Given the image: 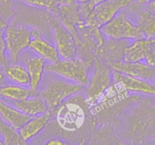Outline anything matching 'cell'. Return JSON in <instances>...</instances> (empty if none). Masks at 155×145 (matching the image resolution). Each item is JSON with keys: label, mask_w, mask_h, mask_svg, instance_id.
<instances>
[{"label": "cell", "mask_w": 155, "mask_h": 145, "mask_svg": "<svg viewBox=\"0 0 155 145\" xmlns=\"http://www.w3.org/2000/svg\"><path fill=\"white\" fill-rule=\"evenodd\" d=\"M105 37L112 40H137L144 38L136 25L128 19L126 10L123 9L112 20L101 26Z\"/></svg>", "instance_id": "6da1fadb"}, {"label": "cell", "mask_w": 155, "mask_h": 145, "mask_svg": "<svg viewBox=\"0 0 155 145\" xmlns=\"http://www.w3.org/2000/svg\"><path fill=\"white\" fill-rule=\"evenodd\" d=\"M45 70L82 86L87 85L89 82L87 67L79 58L59 59L56 62L47 65Z\"/></svg>", "instance_id": "7a4b0ae2"}, {"label": "cell", "mask_w": 155, "mask_h": 145, "mask_svg": "<svg viewBox=\"0 0 155 145\" xmlns=\"http://www.w3.org/2000/svg\"><path fill=\"white\" fill-rule=\"evenodd\" d=\"M33 31L21 25L10 24L6 25L4 31L6 50L13 64H16L18 55L24 49L29 47Z\"/></svg>", "instance_id": "3957f363"}, {"label": "cell", "mask_w": 155, "mask_h": 145, "mask_svg": "<svg viewBox=\"0 0 155 145\" xmlns=\"http://www.w3.org/2000/svg\"><path fill=\"white\" fill-rule=\"evenodd\" d=\"M132 0H104L84 12L91 23L101 27L113 19L121 10L132 3Z\"/></svg>", "instance_id": "277c9868"}, {"label": "cell", "mask_w": 155, "mask_h": 145, "mask_svg": "<svg viewBox=\"0 0 155 145\" xmlns=\"http://www.w3.org/2000/svg\"><path fill=\"white\" fill-rule=\"evenodd\" d=\"M82 88V85L75 83L54 81L49 84L45 90L39 95L44 98L48 106V109L53 112L65 99L79 92Z\"/></svg>", "instance_id": "5b68a950"}, {"label": "cell", "mask_w": 155, "mask_h": 145, "mask_svg": "<svg viewBox=\"0 0 155 145\" xmlns=\"http://www.w3.org/2000/svg\"><path fill=\"white\" fill-rule=\"evenodd\" d=\"M113 81L111 69L102 61L95 63V69L91 78L89 80L87 88V97L89 102L95 101L110 87Z\"/></svg>", "instance_id": "8992f818"}, {"label": "cell", "mask_w": 155, "mask_h": 145, "mask_svg": "<svg viewBox=\"0 0 155 145\" xmlns=\"http://www.w3.org/2000/svg\"><path fill=\"white\" fill-rule=\"evenodd\" d=\"M123 61H143L155 67V38H143L135 40L125 50Z\"/></svg>", "instance_id": "52a82bcc"}, {"label": "cell", "mask_w": 155, "mask_h": 145, "mask_svg": "<svg viewBox=\"0 0 155 145\" xmlns=\"http://www.w3.org/2000/svg\"><path fill=\"white\" fill-rule=\"evenodd\" d=\"M110 68L131 77H136L147 82H153L155 78V67L143 61L138 62H125L119 61L111 63Z\"/></svg>", "instance_id": "ba28073f"}, {"label": "cell", "mask_w": 155, "mask_h": 145, "mask_svg": "<svg viewBox=\"0 0 155 145\" xmlns=\"http://www.w3.org/2000/svg\"><path fill=\"white\" fill-rule=\"evenodd\" d=\"M113 83L117 87L131 92L155 95V88L149 82L113 70Z\"/></svg>", "instance_id": "9c48e42d"}, {"label": "cell", "mask_w": 155, "mask_h": 145, "mask_svg": "<svg viewBox=\"0 0 155 145\" xmlns=\"http://www.w3.org/2000/svg\"><path fill=\"white\" fill-rule=\"evenodd\" d=\"M53 37L56 47L62 59L74 57L76 45L71 34L59 22H53Z\"/></svg>", "instance_id": "30bf717a"}, {"label": "cell", "mask_w": 155, "mask_h": 145, "mask_svg": "<svg viewBox=\"0 0 155 145\" xmlns=\"http://www.w3.org/2000/svg\"><path fill=\"white\" fill-rule=\"evenodd\" d=\"M67 106H58L57 119L64 128L75 129L81 125L84 120V112L83 108L78 107L77 104H68Z\"/></svg>", "instance_id": "8fae6325"}, {"label": "cell", "mask_w": 155, "mask_h": 145, "mask_svg": "<svg viewBox=\"0 0 155 145\" xmlns=\"http://www.w3.org/2000/svg\"><path fill=\"white\" fill-rule=\"evenodd\" d=\"M32 97H29L19 101H12L8 99H3V101L18 109L21 112L31 117H34L48 112V106L44 98L40 95L34 98Z\"/></svg>", "instance_id": "7c38bea8"}, {"label": "cell", "mask_w": 155, "mask_h": 145, "mask_svg": "<svg viewBox=\"0 0 155 145\" xmlns=\"http://www.w3.org/2000/svg\"><path fill=\"white\" fill-rule=\"evenodd\" d=\"M29 47L45 60L55 63L60 59L56 47L46 41L42 38L41 33L37 30H33L32 38Z\"/></svg>", "instance_id": "4fadbf2b"}, {"label": "cell", "mask_w": 155, "mask_h": 145, "mask_svg": "<svg viewBox=\"0 0 155 145\" xmlns=\"http://www.w3.org/2000/svg\"><path fill=\"white\" fill-rule=\"evenodd\" d=\"M0 116L18 131L32 118L5 102L3 100H0Z\"/></svg>", "instance_id": "5bb4252c"}, {"label": "cell", "mask_w": 155, "mask_h": 145, "mask_svg": "<svg viewBox=\"0 0 155 145\" xmlns=\"http://www.w3.org/2000/svg\"><path fill=\"white\" fill-rule=\"evenodd\" d=\"M50 118L51 113L49 112L32 117L18 130L21 137L26 142L32 139L44 129L50 121Z\"/></svg>", "instance_id": "9a60e30c"}, {"label": "cell", "mask_w": 155, "mask_h": 145, "mask_svg": "<svg viewBox=\"0 0 155 145\" xmlns=\"http://www.w3.org/2000/svg\"><path fill=\"white\" fill-rule=\"evenodd\" d=\"M143 6L144 9L136 7L138 20L135 25L144 38H155V13Z\"/></svg>", "instance_id": "2e32d148"}, {"label": "cell", "mask_w": 155, "mask_h": 145, "mask_svg": "<svg viewBox=\"0 0 155 145\" xmlns=\"http://www.w3.org/2000/svg\"><path fill=\"white\" fill-rule=\"evenodd\" d=\"M27 70L30 76V89L36 92L45 70V60L41 57H31L27 61Z\"/></svg>", "instance_id": "e0dca14e"}, {"label": "cell", "mask_w": 155, "mask_h": 145, "mask_svg": "<svg viewBox=\"0 0 155 145\" xmlns=\"http://www.w3.org/2000/svg\"><path fill=\"white\" fill-rule=\"evenodd\" d=\"M36 95V92L31 89L21 87L19 86L8 85L0 87V97L3 99L19 101Z\"/></svg>", "instance_id": "ac0fdd59"}, {"label": "cell", "mask_w": 155, "mask_h": 145, "mask_svg": "<svg viewBox=\"0 0 155 145\" xmlns=\"http://www.w3.org/2000/svg\"><path fill=\"white\" fill-rule=\"evenodd\" d=\"M0 137L4 144L23 145L26 141L21 137L19 131L7 123L0 116Z\"/></svg>", "instance_id": "d6986e66"}, {"label": "cell", "mask_w": 155, "mask_h": 145, "mask_svg": "<svg viewBox=\"0 0 155 145\" xmlns=\"http://www.w3.org/2000/svg\"><path fill=\"white\" fill-rule=\"evenodd\" d=\"M6 77L13 83L19 85H30V76L27 68L19 64H13L4 67Z\"/></svg>", "instance_id": "ffe728a7"}, {"label": "cell", "mask_w": 155, "mask_h": 145, "mask_svg": "<svg viewBox=\"0 0 155 145\" xmlns=\"http://www.w3.org/2000/svg\"><path fill=\"white\" fill-rule=\"evenodd\" d=\"M14 8L13 0H0V18L6 24L14 16Z\"/></svg>", "instance_id": "44dd1931"}, {"label": "cell", "mask_w": 155, "mask_h": 145, "mask_svg": "<svg viewBox=\"0 0 155 145\" xmlns=\"http://www.w3.org/2000/svg\"><path fill=\"white\" fill-rule=\"evenodd\" d=\"M29 5L47 9H56L59 6L58 0H20Z\"/></svg>", "instance_id": "7402d4cb"}, {"label": "cell", "mask_w": 155, "mask_h": 145, "mask_svg": "<svg viewBox=\"0 0 155 145\" xmlns=\"http://www.w3.org/2000/svg\"><path fill=\"white\" fill-rule=\"evenodd\" d=\"M6 50L3 29H0V67H5L8 65V59L5 54Z\"/></svg>", "instance_id": "603a6c76"}, {"label": "cell", "mask_w": 155, "mask_h": 145, "mask_svg": "<svg viewBox=\"0 0 155 145\" xmlns=\"http://www.w3.org/2000/svg\"><path fill=\"white\" fill-rule=\"evenodd\" d=\"M77 0H58L59 5H74Z\"/></svg>", "instance_id": "cb8c5ba5"}, {"label": "cell", "mask_w": 155, "mask_h": 145, "mask_svg": "<svg viewBox=\"0 0 155 145\" xmlns=\"http://www.w3.org/2000/svg\"><path fill=\"white\" fill-rule=\"evenodd\" d=\"M47 144L48 145H62V144H65V143H63V141L60 140H57V139H53V140H49L47 143Z\"/></svg>", "instance_id": "d4e9b609"}, {"label": "cell", "mask_w": 155, "mask_h": 145, "mask_svg": "<svg viewBox=\"0 0 155 145\" xmlns=\"http://www.w3.org/2000/svg\"><path fill=\"white\" fill-rule=\"evenodd\" d=\"M144 6H145L147 9H148L149 10H150V11H152L153 12L155 13V0L154 1H153V2H150V3L147 4V5H144Z\"/></svg>", "instance_id": "484cf974"}, {"label": "cell", "mask_w": 155, "mask_h": 145, "mask_svg": "<svg viewBox=\"0 0 155 145\" xmlns=\"http://www.w3.org/2000/svg\"><path fill=\"white\" fill-rule=\"evenodd\" d=\"M154 0H137V5H147V4L150 3L151 2H153Z\"/></svg>", "instance_id": "4316f807"}, {"label": "cell", "mask_w": 155, "mask_h": 145, "mask_svg": "<svg viewBox=\"0 0 155 145\" xmlns=\"http://www.w3.org/2000/svg\"><path fill=\"white\" fill-rule=\"evenodd\" d=\"M7 24L5 23V22H3V21L1 19V18H0V29H5V28L6 27Z\"/></svg>", "instance_id": "83f0119b"}, {"label": "cell", "mask_w": 155, "mask_h": 145, "mask_svg": "<svg viewBox=\"0 0 155 145\" xmlns=\"http://www.w3.org/2000/svg\"><path fill=\"white\" fill-rule=\"evenodd\" d=\"M77 2L78 3L81 4V5H84V4H87L88 2H91V0H77Z\"/></svg>", "instance_id": "f1b7e54d"}, {"label": "cell", "mask_w": 155, "mask_h": 145, "mask_svg": "<svg viewBox=\"0 0 155 145\" xmlns=\"http://www.w3.org/2000/svg\"><path fill=\"white\" fill-rule=\"evenodd\" d=\"M102 1H104V0H91V2H90V3L92 5H96L97 3H98V2H102Z\"/></svg>", "instance_id": "f546056e"}, {"label": "cell", "mask_w": 155, "mask_h": 145, "mask_svg": "<svg viewBox=\"0 0 155 145\" xmlns=\"http://www.w3.org/2000/svg\"><path fill=\"white\" fill-rule=\"evenodd\" d=\"M152 83H152V85H153V87L155 88V78H154V80H153V82H152Z\"/></svg>", "instance_id": "4dcf8cb0"}, {"label": "cell", "mask_w": 155, "mask_h": 145, "mask_svg": "<svg viewBox=\"0 0 155 145\" xmlns=\"http://www.w3.org/2000/svg\"><path fill=\"white\" fill-rule=\"evenodd\" d=\"M2 144H4V143H3V141L2 140V139L0 138V145H2Z\"/></svg>", "instance_id": "1f68e13d"}]
</instances>
